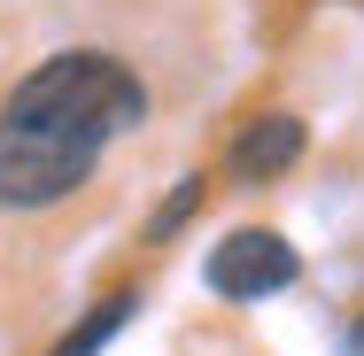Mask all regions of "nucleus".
<instances>
[{
    "instance_id": "obj_1",
    "label": "nucleus",
    "mask_w": 364,
    "mask_h": 356,
    "mask_svg": "<svg viewBox=\"0 0 364 356\" xmlns=\"http://www.w3.org/2000/svg\"><path fill=\"white\" fill-rule=\"evenodd\" d=\"M147 117V85L117 55H47L0 109V210L39 217L101 171L117 132Z\"/></svg>"
},
{
    "instance_id": "obj_2",
    "label": "nucleus",
    "mask_w": 364,
    "mask_h": 356,
    "mask_svg": "<svg viewBox=\"0 0 364 356\" xmlns=\"http://www.w3.org/2000/svg\"><path fill=\"white\" fill-rule=\"evenodd\" d=\"M302 279V256H294V240L279 232H264V225H248V232H232L210 248V286H218L225 302H264V294H279V286Z\"/></svg>"
},
{
    "instance_id": "obj_3",
    "label": "nucleus",
    "mask_w": 364,
    "mask_h": 356,
    "mask_svg": "<svg viewBox=\"0 0 364 356\" xmlns=\"http://www.w3.org/2000/svg\"><path fill=\"white\" fill-rule=\"evenodd\" d=\"M302 117H287V109H272V117H248L240 132H232V147H225V171L240 178V186H264V178H279V171H294L302 163Z\"/></svg>"
},
{
    "instance_id": "obj_4",
    "label": "nucleus",
    "mask_w": 364,
    "mask_h": 356,
    "mask_svg": "<svg viewBox=\"0 0 364 356\" xmlns=\"http://www.w3.org/2000/svg\"><path fill=\"white\" fill-rule=\"evenodd\" d=\"M124 318H132V294H109V302H101V310H93V318H85V325H77V333H70L55 356H93L109 333H117V325H124Z\"/></svg>"
},
{
    "instance_id": "obj_5",
    "label": "nucleus",
    "mask_w": 364,
    "mask_h": 356,
    "mask_svg": "<svg viewBox=\"0 0 364 356\" xmlns=\"http://www.w3.org/2000/svg\"><path fill=\"white\" fill-rule=\"evenodd\" d=\"M194 210H202V178H178V186H171V202L147 217V240H171V232H178Z\"/></svg>"
},
{
    "instance_id": "obj_6",
    "label": "nucleus",
    "mask_w": 364,
    "mask_h": 356,
    "mask_svg": "<svg viewBox=\"0 0 364 356\" xmlns=\"http://www.w3.org/2000/svg\"><path fill=\"white\" fill-rule=\"evenodd\" d=\"M349 349H364V325H357V333H349Z\"/></svg>"
}]
</instances>
